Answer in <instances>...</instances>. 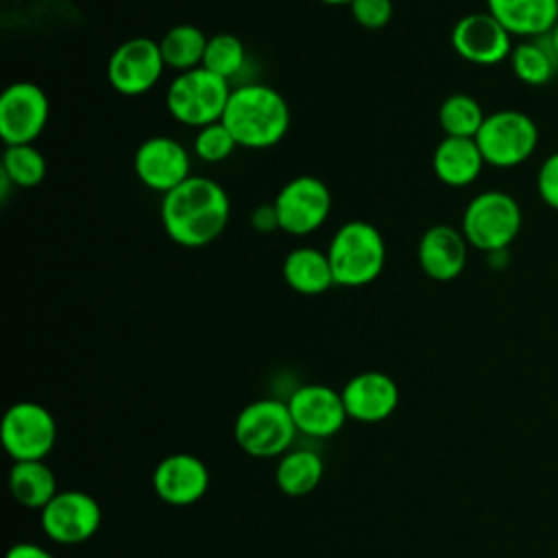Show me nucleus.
Returning <instances> with one entry per match:
<instances>
[{"instance_id":"nucleus-14","label":"nucleus","mask_w":558,"mask_h":558,"mask_svg":"<svg viewBox=\"0 0 558 558\" xmlns=\"http://www.w3.org/2000/svg\"><path fill=\"white\" fill-rule=\"evenodd\" d=\"M451 46L469 63L497 65L512 54V35L488 11L460 17L451 31Z\"/></svg>"},{"instance_id":"nucleus-32","label":"nucleus","mask_w":558,"mask_h":558,"mask_svg":"<svg viewBox=\"0 0 558 558\" xmlns=\"http://www.w3.org/2000/svg\"><path fill=\"white\" fill-rule=\"evenodd\" d=\"M251 225L257 229V231H272V229H279V220H277V211H275V205H259L253 209L251 214Z\"/></svg>"},{"instance_id":"nucleus-20","label":"nucleus","mask_w":558,"mask_h":558,"mask_svg":"<svg viewBox=\"0 0 558 558\" xmlns=\"http://www.w3.org/2000/svg\"><path fill=\"white\" fill-rule=\"evenodd\" d=\"M484 157L475 137H442L434 150L432 168L440 183L449 187H466L471 185L482 168Z\"/></svg>"},{"instance_id":"nucleus-17","label":"nucleus","mask_w":558,"mask_h":558,"mask_svg":"<svg viewBox=\"0 0 558 558\" xmlns=\"http://www.w3.org/2000/svg\"><path fill=\"white\" fill-rule=\"evenodd\" d=\"M153 488L166 504L190 506L207 493L209 471L192 453H172L157 464Z\"/></svg>"},{"instance_id":"nucleus-18","label":"nucleus","mask_w":558,"mask_h":558,"mask_svg":"<svg viewBox=\"0 0 558 558\" xmlns=\"http://www.w3.org/2000/svg\"><path fill=\"white\" fill-rule=\"evenodd\" d=\"M469 255V242L460 229L449 225L429 227L416 248V259L421 270L434 281H451L456 279L464 266Z\"/></svg>"},{"instance_id":"nucleus-11","label":"nucleus","mask_w":558,"mask_h":558,"mask_svg":"<svg viewBox=\"0 0 558 558\" xmlns=\"http://www.w3.org/2000/svg\"><path fill=\"white\" fill-rule=\"evenodd\" d=\"M166 63L159 41L150 37H131L122 41L107 61V78L122 96H142L161 78Z\"/></svg>"},{"instance_id":"nucleus-9","label":"nucleus","mask_w":558,"mask_h":558,"mask_svg":"<svg viewBox=\"0 0 558 558\" xmlns=\"http://www.w3.org/2000/svg\"><path fill=\"white\" fill-rule=\"evenodd\" d=\"M0 438L15 462L44 460L54 447L57 423L44 405L20 401L7 410Z\"/></svg>"},{"instance_id":"nucleus-2","label":"nucleus","mask_w":558,"mask_h":558,"mask_svg":"<svg viewBox=\"0 0 558 558\" xmlns=\"http://www.w3.org/2000/svg\"><path fill=\"white\" fill-rule=\"evenodd\" d=\"M222 124L231 131L238 146L253 150L270 148L288 133L290 109L275 87L246 83L231 89Z\"/></svg>"},{"instance_id":"nucleus-4","label":"nucleus","mask_w":558,"mask_h":558,"mask_svg":"<svg viewBox=\"0 0 558 558\" xmlns=\"http://www.w3.org/2000/svg\"><path fill=\"white\" fill-rule=\"evenodd\" d=\"M229 96V81L201 65L174 76L166 92V109L177 122L203 129L222 120Z\"/></svg>"},{"instance_id":"nucleus-30","label":"nucleus","mask_w":558,"mask_h":558,"mask_svg":"<svg viewBox=\"0 0 558 558\" xmlns=\"http://www.w3.org/2000/svg\"><path fill=\"white\" fill-rule=\"evenodd\" d=\"M349 9L353 20L366 31H379L392 17V0H353Z\"/></svg>"},{"instance_id":"nucleus-10","label":"nucleus","mask_w":558,"mask_h":558,"mask_svg":"<svg viewBox=\"0 0 558 558\" xmlns=\"http://www.w3.org/2000/svg\"><path fill=\"white\" fill-rule=\"evenodd\" d=\"M48 96L31 81H15L0 96V137L7 146L33 144L48 122Z\"/></svg>"},{"instance_id":"nucleus-29","label":"nucleus","mask_w":558,"mask_h":558,"mask_svg":"<svg viewBox=\"0 0 558 558\" xmlns=\"http://www.w3.org/2000/svg\"><path fill=\"white\" fill-rule=\"evenodd\" d=\"M235 146L238 142L222 124V120L198 129L194 135V155L207 163L225 161L235 150Z\"/></svg>"},{"instance_id":"nucleus-31","label":"nucleus","mask_w":558,"mask_h":558,"mask_svg":"<svg viewBox=\"0 0 558 558\" xmlns=\"http://www.w3.org/2000/svg\"><path fill=\"white\" fill-rule=\"evenodd\" d=\"M536 190L541 201L558 211V153L549 155L536 174Z\"/></svg>"},{"instance_id":"nucleus-33","label":"nucleus","mask_w":558,"mask_h":558,"mask_svg":"<svg viewBox=\"0 0 558 558\" xmlns=\"http://www.w3.org/2000/svg\"><path fill=\"white\" fill-rule=\"evenodd\" d=\"M7 558H52L44 547L33 543H17L7 551Z\"/></svg>"},{"instance_id":"nucleus-8","label":"nucleus","mask_w":558,"mask_h":558,"mask_svg":"<svg viewBox=\"0 0 558 558\" xmlns=\"http://www.w3.org/2000/svg\"><path fill=\"white\" fill-rule=\"evenodd\" d=\"M279 229L290 235H307L325 225L331 211L329 187L310 174L290 179L272 201Z\"/></svg>"},{"instance_id":"nucleus-16","label":"nucleus","mask_w":558,"mask_h":558,"mask_svg":"<svg viewBox=\"0 0 558 558\" xmlns=\"http://www.w3.org/2000/svg\"><path fill=\"white\" fill-rule=\"evenodd\" d=\"M349 418L360 423H379L399 405L395 379L381 371H364L351 377L340 390Z\"/></svg>"},{"instance_id":"nucleus-7","label":"nucleus","mask_w":558,"mask_h":558,"mask_svg":"<svg viewBox=\"0 0 558 558\" xmlns=\"http://www.w3.org/2000/svg\"><path fill=\"white\" fill-rule=\"evenodd\" d=\"M475 142L488 166L514 168L536 150L538 126L519 109H501L484 118Z\"/></svg>"},{"instance_id":"nucleus-13","label":"nucleus","mask_w":558,"mask_h":558,"mask_svg":"<svg viewBox=\"0 0 558 558\" xmlns=\"http://www.w3.org/2000/svg\"><path fill=\"white\" fill-rule=\"evenodd\" d=\"M98 501L83 490H63L41 510V527L61 545H78L92 538L100 525Z\"/></svg>"},{"instance_id":"nucleus-27","label":"nucleus","mask_w":558,"mask_h":558,"mask_svg":"<svg viewBox=\"0 0 558 558\" xmlns=\"http://www.w3.org/2000/svg\"><path fill=\"white\" fill-rule=\"evenodd\" d=\"M0 177L15 187H35L46 177V159L33 144L7 146L2 153Z\"/></svg>"},{"instance_id":"nucleus-5","label":"nucleus","mask_w":558,"mask_h":558,"mask_svg":"<svg viewBox=\"0 0 558 558\" xmlns=\"http://www.w3.org/2000/svg\"><path fill=\"white\" fill-rule=\"evenodd\" d=\"M519 203L499 190H488L471 198L462 214V235L469 246L484 253L506 251L521 231Z\"/></svg>"},{"instance_id":"nucleus-3","label":"nucleus","mask_w":558,"mask_h":558,"mask_svg":"<svg viewBox=\"0 0 558 558\" xmlns=\"http://www.w3.org/2000/svg\"><path fill=\"white\" fill-rule=\"evenodd\" d=\"M327 257L336 286L360 288L375 281L386 264V244L379 229L366 220H349L333 233Z\"/></svg>"},{"instance_id":"nucleus-34","label":"nucleus","mask_w":558,"mask_h":558,"mask_svg":"<svg viewBox=\"0 0 558 558\" xmlns=\"http://www.w3.org/2000/svg\"><path fill=\"white\" fill-rule=\"evenodd\" d=\"M547 37H549V41H551V46H554V50H556V54H558V20H556L554 28L547 33Z\"/></svg>"},{"instance_id":"nucleus-15","label":"nucleus","mask_w":558,"mask_h":558,"mask_svg":"<svg viewBox=\"0 0 558 558\" xmlns=\"http://www.w3.org/2000/svg\"><path fill=\"white\" fill-rule=\"evenodd\" d=\"M286 403L296 429L314 438L338 434L349 418L342 395L323 384L299 386Z\"/></svg>"},{"instance_id":"nucleus-19","label":"nucleus","mask_w":558,"mask_h":558,"mask_svg":"<svg viewBox=\"0 0 558 558\" xmlns=\"http://www.w3.org/2000/svg\"><path fill=\"white\" fill-rule=\"evenodd\" d=\"M488 13L517 37H543L558 20V0H486Z\"/></svg>"},{"instance_id":"nucleus-12","label":"nucleus","mask_w":558,"mask_h":558,"mask_svg":"<svg viewBox=\"0 0 558 558\" xmlns=\"http://www.w3.org/2000/svg\"><path fill=\"white\" fill-rule=\"evenodd\" d=\"M133 170L140 183L153 192L168 194L190 174L187 148L168 135L144 140L133 155Z\"/></svg>"},{"instance_id":"nucleus-26","label":"nucleus","mask_w":558,"mask_h":558,"mask_svg":"<svg viewBox=\"0 0 558 558\" xmlns=\"http://www.w3.org/2000/svg\"><path fill=\"white\" fill-rule=\"evenodd\" d=\"M484 118L482 105L469 94H451L438 107V124L447 137H475Z\"/></svg>"},{"instance_id":"nucleus-1","label":"nucleus","mask_w":558,"mask_h":558,"mask_svg":"<svg viewBox=\"0 0 558 558\" xmlns=\"http://www.w3.org/2000/svg\"><path fill=\"white\" fill-rule=\"evenodd\" d=\"M159 214L163 231L172 242L198 248L222 235L229 222L231 201L218 181L192 174L163 194Z\"/></svg>"},{"instance_id":"nucleus-23","label":"nucleus","mask_w":558,"mask_h":558,"mask_svg":"<svg viewBox=\"0 0 558 558\" xmlns=\"http://www.w3.org/2000/svg\"><path fill=\"white\" fill-rule=\"evenodd\" d=\"M510 65L521 83L530 87H541L556 76L558 54L547 35L530 37L512 48Z\"/></svg>"},{"instance_id":"nucleus-21","label":"nucleus","mask_w":558,"mask_h":558,"mask_svg":"<svg viewBox=\"0 0 558 558\" xmlns=\"http://www.w3.org/2000/svg\"><path fill=\"white\" fill-rule=\"evenodd\" d=\"M283 279L294 292L305 296L323 294L336 286L327 251L314 246H296L286 255Z\"/></svg>"},{"instance_id":"nucleus-6","label":"nucleus","mask_w":558,"mask_h":558,"mask_svg":"<svg viewBox=\"0 0 558 558\" xmlns=\"http://www.w3.org/2000/svg\"><path fill=\"white\" fill-rule=\"evenodd\" d=\"M296 425L288 403L259 399L248 403L235 418L233 436L240 449L253 458H275L288 453L294 442Z\"/></svg>"},{"instance_id":"nucleus-35","label":"nucleus","mask_w":558,"mask_h":558,"mask_svg":"<svg viewBox=\"0 0 558 558\" xmlns=\"http://www.w3.org/2000/svg\"><path fill=\"white\" fill-rule=\"evenodd\" d=\"M323 4H333V7H340V4H351L353 0H320Z\"/></svg>"},{"instance_id":"nucleus-28","label":"nucleus","mask_w":558,"mask_h":558,"mask_svg":"<svg viewBox=\"0 0 558 558\" xmlns=\"http://www.w3.org/2000/svg\"><path fill=\"white\" fill-rule=\"evenodd\" d=\"M244 59H246V50L240 37L231 33H218L207 39L203 68L229 81L244 68Z\"/></svg>"},{"instance_id":"nucleus-25","label":"nucleus","mask_w":558,"mask_h":558,"mask_svg":"<svg viewBox=\"0 0 558 558\" xmlns=\"http://www.w3.org/2000/svg\"><path fill=\"white\" fill-rule=\"evenodd\" d=\"M275 477L281 493L290 497H305L323 477V460L312 449H292L281 456Z\"/></svg>"},{"instance_id":"nucleus-24","label":"nucleus","mask_w":558,"mask_h":558,"mask_svg":"<svg viewBox=\"0 0 558 558\" xmlns=\"http://www.w3.org/2000/svg\"><path fill=\"white\" fill-rule=\"evenodd\" d=\"M207 39L209 37H205V33L192 24H179L168 28L159 39V50L166 68L177 70L179 74L201 68Z\"/></svg>"},{"instance_id":"nucleus-22","label":"nucleus","mask_w":558,"mask_h":558,"mask_svg":"<svg viewBox=\"0 0 558 558\" xmlns=\"http://www.w3.org/2000/svg\"><path fill=\"white\" fill-rule=\"evenodd\" d=\"M9 486L17 504L31 510H44L57 490V477L44 460L15 462L9 475Z\"/></svg>"}]
</instances>
